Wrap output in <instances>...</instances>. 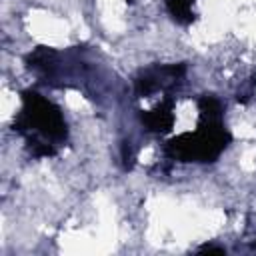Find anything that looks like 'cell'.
<instances>
[{
	"instance_id": "cell-8",
	"label": "cell",
	"mask_w": 256,
	"mask_h": 256,
	"mask_svg": "<svg viewBox=\"0 0 256 256\" xmlns=\"http://www.w3.org/2000/svg\"><path fill=\"white\" fill-rule=\"evenodd\" d=\"M198 254H226V250L218 246H202L198 248Z\"/></svg>"
},
{
	"instance_id": "cell-5",
	"label": "cell",
	"mask_w": 256,
	"mask_h": 256,
	"mask_svg": "<svg viewBox=\"0 0 256 256\" xmlns=\"http://www.w3.org/2000/svg\"><path fill=\"white\" fill-rule=\"evenodd\" d=\"M26 66L32 72L40 74L42 78H54L60 68V54L52 48L38 46L34 52H30L26 56Z\"/></svg>"
},
{
	"instance_id": "cell-6",
	"label": "cell",
	"mask_w": 256,
	"mask_h": 256,
	"mask_svg": "<svg viewBox=\"0 0 256 256\" xmlns=\"http://www.w3.org/2000/svg\"><path fill=\"white\" fill-rule=\"evenodd\" d=\"M194 0H166V8L170 12V16L178 22V24H190L194 22Z\"/></svg>"
},
{
	"instance_id": "cell-4",
	"label": "cell",
	"mask_w": 256,
	"mask_h": 256,
	"mask_svg": "<svg viewBox=\"0 0 256 256\" xmlns=\"http://www.w3.org/2000/svg\"><path fill=\"white\" fill-rule=\"evenodd\" d=\"M140 120L144 124V128L148 132H154V134H166L172 130L174 126V100L170 96H166L160 104H156L152 110H146L140 114Z\"/></svg>"
},
{
	"instance_id": "cell-9",
	"label": "cell",
	"mask_w": 256,
	"mask_h": 256,
	"mask_svg": "<svg viewBox=\"0 0 256 256\" xmlns=\"http://www.w3.org/2000/svg\"><path fill=\"white\" fill-rule=\"evenodd\" d=\"M254 248H256V244H254Z\"/></svg>"
},
{
	"instance_id": "cell-7",
	"label": "cell",
	"mask_w": 256,
	"mask_h": 256,
	"mask_svg": "<svg viewBox=\"0 0 256 256\" xmlns=\"http://www.w3.org/2000/svg\"><path fill=\"white\" fill-rule=\"evenodd\" d=\"M134 158H136V154H134V150H132V144H130V142H124V146H122V160H124V168H132Z\"/></svg>"
},
{
	"instance_id": "cell-2",
	"label": "cell",
	"mask_w": 256,
	"mask_h": 256,
	"mask_svg": "<svg viewBox=\"0 0 256 256\" xmlns=\"http://www.w3.org/2000/svg\"><path fill=\"white\" fill-rule=\"evenodd\" d=\"M14 130L22 134L34 156H52L68 136L62 110L36 90L22 92V108L14 118Z\"/></svg>"
},
{
	"instance_id": "cell-1",
	"label": "cell",
	"mask_w": 256,
	"mask_h": 256,
	"mask_svg": "<svg viewBox=\"0 0 256 256\" xmlns=\"http://www.w3.org/2000/svg\"><path fill=\"white\" fill-rule=\"evenodd\" d=\"M198 112L200 120L194 132H184L166 142L164 154L170 160L214 162L230 144L232 136L222 122V102L212 94H204L198 100Z\"/></svg>"
},
{
	"instance_id": "cell-3",
	"label": "cell",
	"mask_w": 256,
	"mask_h": 256,
	"mask_svg": "<svg viewBox=\"0 0 256 256\" xmlns=\"http://www.w3.org/2000/svg\"><path fill=\"white\" fill-rule=\"evenodd\" d=\"M186 74L184 64H156L152 68L142 70L134 80V90L140 98H148L156 92H172L180 86Z\"/></svg>"
}]
</instances>
